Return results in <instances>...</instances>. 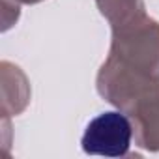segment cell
<instances>
[{
  "label": "cell",
  "mask_w": 159,
  "mask_h": 159,
  "mask_svg": "<svg viewBox=\"0 0 159 159\" xmlns=\"http://www.w3.org/2000/svg\"><path fill=\"white\" fill-rule=\"evenodd\" d=\"M133 133V122L125 112H103L88 124L81 144L90 155L124 157L129 152Z\"/></svg>",
  "instance_id": "3957f363"
},
{
  "label": "cell",
  "mask_w": 159,
  "mask_h": 159,
  "mask_svg": "<svg viewBox=\"0 0 159 159\" xmlns=\"http://www.w3.org/2000/svg\"><path fill=\"white\" fill-rule=\"evenodd\" d=\"M98 92L131 116L146 105L159 101V77L127 67L109 56L98 73Z\"/></svg>",
  "instance_id": "6da1fadb"
},
{
  "label": "cell",
  "mask_w": 159,
  "mask_h": 159,
  "mask_svg": "<svg viewBox=\"0 0 159 159\" xmlns=\"http://www.w3.org/2000/svg\"><path fill=\"white\" fill-rule=\"evenodd\" d=\"M109 56L127 67L159 77V23L140 15L125 25L112 26Z\"/></svg>",
  "instance_id": "7a4b0ae2"
},
{
  "label": "cell",
  "mask_w": 159,
  "mask_h": 159,
  "mask_svg": "<svg viewBox=\"0 0 159 159\" xmlns=\"http://www.w3.org/2000/svg\"><path fill=\"white\" fill-rule=\"evenodd\" d=\"M98 6L111 26H120L140 15H146L142 0H98Z\"/></svg>",
  "instance_id": "5b68a950"
},
{
  "label": "cell",
  "mask_w": 159,
  "mask_h": 159,
  "mask_svg": "<svg viewBox=\"0 0 159 159\" xmlns=\"http://www.w3.org/2000/svg\"><path fill=\"white\" fill-rule=\"evenodd\" d=\"M139 146L150 152H159V101L146 105L129 116Z\"/></svg>",
  "instance_id": "277c9868"
}]
</instances>
